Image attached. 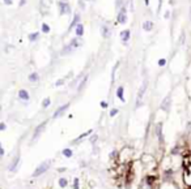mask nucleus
I'll return each instance as SVG.
<instances>
[{
  "label": "nucleus",
  "instance_id": "f257e3e1",
  "mask_svg": "<svg viewBox=\"0 0 191 189\" xmlns=\"http://www.w3.org/2000/svg\"><path fill=\"white\" fill-rule=\"evenodd\" d=\"M50 164H51V160H50V159L42 162V163L39 164L37 168H35L34 172H33V178H38V176H41L42 173H45L48 168H50Z\"/></svg>",
  "mask_w": 191,
  "mask_h": 189
},
{
  "label": "nucleus",
  "instance_id": "f03ea898",
  "mask_svg": "<svg viewBox=\"0 0 191 189\" xmlns=\"http://www.w3.org/2000/svg\"><path fill=\"white\" fill-rule=\"evenodd\" d=\"M68 107H69V103H66V104H64V106H60V107H59V108H58V110H56V112H55V113H54V116H53V118H54V119H56V118H59V116H60V115H63V113H64V112H66V111H67V108H68Z\"/></svg>",
  "mask_w": 191,
  "mask_h": 189
},
{
  "label": "nucleus",
  "instance_id": "7ed1b4c3",
  "mask_svg": "<svg viewBox=\"0 0 191 189\" xmlns=\"http://www.w3.org/2000/svg\"><path fill=\"white\" fill-rule=\"evenodd\" d=\"M45 127H46V123H42L41 125H38L37 128H35V131H34V134H33V140H37L39 136H41V133H42V131L45 129Z\"/></svg>",
  "mask_w": 191,
  "mask_h": 189
},
{
  "label": "nucleus",
  "instance_id": "20e7f679",
  "mask_svg": "<svg viewBox=\"0 0 191 189\" xmlns=\"http://www.w3.org/2000/svg\"><path fill=\"white\" fill-rule=\"evenodd\" d=\"M19 97L21 98V99H24V101H29V94H28L26 90H20Z\"/></svg>",
  "mask_w": 191,
  "mask_h": 189
},
{
  "label": "nucleus",
  "instance_id": "39448f33",
  "mask_svg": "<svg viewBox=\"0 0 191 189\" xmlns=\"http://www.w3.org/2000/svg\"><path fill=\"white\" fill-rule=\"evenodd\" d=\"M19 162H20V157H16V158H14V160H13V163H12V166L9 167V170L12 171V172H13V171H16Z\"/></svg>",
  "mask_w": 191,
  "mask_h": 189
},
{
  "label": "nucleus",
  "instance_id": "423d86ee",
  "mask_svg": "<svg viewBox=\"0 0 191 189\" xmlns=\"http://www.w3.org/2000/svg\"><path fill=\"white\" fill-rule=\"evenodd\" d=\"M62 154L64 155L66 158H71L72 155H74V153H72V150H71V149H63Z\"/></svg>",
  "mask_w": 191,
  "mask_h": 189
},
{
  "label": "nucleus",
  "instance_id": "0eeeda50",
  "mask_svg": "<svg viewBox=\"0 0 191 189\" xmlns=\"http://www.w3.org/2000/svg\"><path fill=\"white\" fill-rule=\"evenodd\" d=\"M128 39H130V31H128V30H126V31L122 33V41L126 42V41H128Z\"/></svg>",
  "mask_w": 191,
  "mask_h": 189
},
{
  "label": "nucleus",
  "instance_id": "6e6552de",
  "mask_svg": "<svg viewBox=\"0 0 191 189\" xmlns=\"http://www.w3.org/2000/svg\"><path fill=\"white\" fill-rule=\"evenodd\" d=\"M67 184H68V183H67V180H66V179H59V187L60 188H64V187H67Z\"/></svg>",
  "mask_w": 191,
  "mask_h": 189
},
{
  "label": "nucleus",
  "instance_id": "1a4fd4ad",
  "mask_svg": "<svg viewBox=\"0 0 191 189\" xmlns=\"http://www.w3.org/2000/svg\"><path fill=\"white\" fill-rule=\"evenodd\" d=\"M117 94H118V97H119V99H120V101H124V98H123V88H122V86H120V88L118 89Z\"/></svg>",
  "mask_w": 191,
  "mask_h": 189
},
{
  "label": "nucleus",
  "instance_id": "9d476101",
  "mask_svg": "<svg viewBox=\"0 0 191 189\" xmlns=\"http://www.w3.org/2000/svg\"><path fill=\"white\" fill-rule=\"evenodd\" d=\"M143 28H144V30H151V29H152V22H149V21H147V22H144Z\"/></svg>",
  "mask_w": 191,
  "mask_h": 189
},
{
  "label": "nucleus",
  "instance_id": "9b49d317",
  "mask_svg": "<svg viewBox=\"0 0 191 189\" xmlns=\"http://www.w3.org/2000/svg\"><path fill=\"white\" fill-rule=\"evenodd\" d=\"M83 31H84L83 25H77V28H76V34H77V35H83Z\"/></svg>",
  "mask_w": 191,
  "mask_h": 189
},
{
  "label": "nucleus",
  "instance_id": "f8f14e48",
  "mask_svg": "<svg viewBox=\"0 0 191 189\" xmlns=\"http://www.w3.org/2000/svg\"><path fill=\"white\" fill-rule=\"evenodd\" d=\"M48 106H50V98H46V99L42 102V107L46 108V107H48Z\"/></svg>",
  "mask_w": 191,
  "mask_h": 189
},
{
  "label": "nucleus",
  "instance_id": "ddd939ff",
  "mask_svg": "<svg viewBox=\"0 0 191 189\" xmlns=\"http://www.w3.org/2000/svg\"><path fill=\"white\" fill-rule=\"evenodd\" d=\"M29 80H30V81H37V80H38V74H37V73L30 74V76H29Z\"/></svg>",
  "mask_w": 191,
  "mask_h": 189
},
{
  "label": "nucleus",
  "instance_id": "4468645a",
  "mask_svg": "<svg viewBox=\"0 0 191 189\" xmlns=\"http://www.w3.org/2000/svg\"><path fill=\"white\" fill-rule=\"evenodd\" d=\"M90 132H92V131H88V132H85V133H83V134H81V136H80V137H79V138H77L76 141H79V140H81V138H84V137H86V136H88V134H89V133H90Z\"/></svg>",
  "mask_w": 191,
  "mask_h": 189
},
{
  "label": "nucleus",
  "instance_id": "2eb2a0df",
  "mask_svg": "<svg viewBox=\"0 0 191 189\" xmlns=\"http://www.w3.org/2000/svg\"><path fill=\"white\" fill-rule=\"evenodd\" d=\"M117 113H118V110L117 108H113V110L110 111V116H115Z\"/></svg>",
  "mask_w": 191,
  "mask_h": 189
},
{
  "label": "nucleus",
  "instance_id": "dca6fc26",
  "mask_svg": "<svg viewBox=\"0 0 191 189\" xmlns=\"http://www.w3.org/2000/svg\"><path fill=\"white\" fill-rule=\"evenodd\" d=\"M37 37H38V34H37V33H34L33 35H29V39H30V41H34Z\"/></svg>",
  "mask_w": 191,
  "mask_h": 189
},
{
  "label": "nucleus",
  "instance_id": "f3484780",
  "mask_svg": "<svg viewBox=\"0 0 191 189\" xmlns=\"http://www.w3.org/2000/svg\"><path fill=\"white\" fill-rule=\"evenodd\" d=\"M74 188H75V189H79V179H77V178L75 179V185H74Z\"/></svg>",
  "mask_w": 191,
  "mask_h": 189
},
{
  "label": "nucleus",
  "instance_id": "a211bd4d",
  "mask_svg": "<svg viewBox=\"0 0 191 189\" xmlns=\"http://www.w3.org/2000/svg\"><path fill=\"white\" fill-rule=\"evenodd\" d=\"M42 30H43L45 33H48V26L47 25H42Z\"/></svg>",
  "mask_w": 191,
  "mask_h": 189
},
{
  "label": "nucleus",
  "instance_id": "6ab92c4d",
  "mask_svg": "<svg viewBox=\"0 0 191 189\" xmlns=\"http://www.w3.org/2000/svg\"><path fill=\"white\" fill-rule=\"evenodd\" d=\"M165 63H166V60H165V59H161V60L159 61V65H161V67H162V65H165Z\"/></svg>",
  "mask_w": 191,
  "mask_h": 189
},
{
  "label": "nucleus",
  "instance_id": "aec40b11",
  "mask_svg": "<svg viewBox=\"0 0 191 189\" xmlns=\"http://www.w3.org/2000/svg\"><path fill=\"white\" fill-rule=\"evenodd\" d=\"M101 107H102V108H106V107H107V103H106L105 101H102L101 102Z\"/></svg>",
  "mask_w": 191,
  "mask_h": 189
},
{
  "label": "nucleus",
  "instance_id": "412c9836",
  "mask_svg": "<svg viewBox=\"0 0 191 189\" xmlns=\"http://www.w3.org/2000/svg\"><path fill=\"white\" fill-rule=\"evenodd\" d=\"M4 149H3V148H0V157H4Z\"/></svg>",
  "mask_w": 191,
  "mask_h": 189
},
{
  "label": "nucleus",
  "instance_id": "4be33fe9",
  "mask_svg": "<svg viewBox=\"0 0 191 189\" xmlns=\"http://www.w3.org/2000/svg\"><path fill=\"white\" fill-rule=\"evenodd\" d=\"M62 83H63V80H59V81H58V82H56V86L62 85Z\"/></svg>",
  "mask_w": 191,
  "mask_h": 189
},
{
  "label": "nucleus",
  "instance_id": "5701e85b",
  "mask_svg": "<svg viewBox=\"0 0 191 189\" xmlns=\"http://www.w3.org/2000/svg\"><path fill=\"white\" fill-rule=\"evenodd\" d=\"M0 129L4 131V129H5V124H1V125H0Z\"/></svg>",
  "mask_w": 191,
  "mask_h": 189
},
{
  "label": "nucleus",
  "instance_id": "b1692460",
  "mask_svg": "<svg viewBox=\"0 0 191 189\" xmlns=\"http://www.w3.org/2000/svg\"><path fill=\"white\" fill-rule=\"evenodd\" d=\"M4 1H5V4H11V3H12L11 0H4Z\"/></svg>",
  "mask_w": 191,
  "mask_h": 189
}]
</instances>
